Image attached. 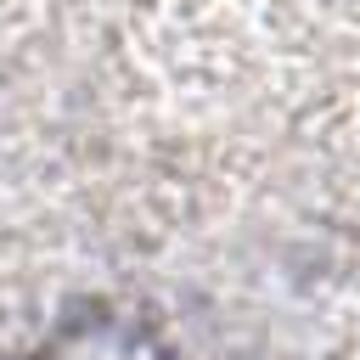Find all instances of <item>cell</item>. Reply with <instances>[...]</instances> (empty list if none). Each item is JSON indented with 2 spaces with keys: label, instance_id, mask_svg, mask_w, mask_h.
<instances>
[{
  "label": "cell",
  "instance_id": "obj_1",
  "mask_svg": "<svg viewBox=\"0 0 360 360\" xmlns=\"http://www.w3.org/2000/svg\"><path fill=\"white\" fill-rule=\"evenodd\" d=\"M34 360H174V354L158 349L129 321H84V326H68L56 343H45Z\"/></svg>",
  "mask_w": 360,
  "mask_h": 360
}]
</instances>
